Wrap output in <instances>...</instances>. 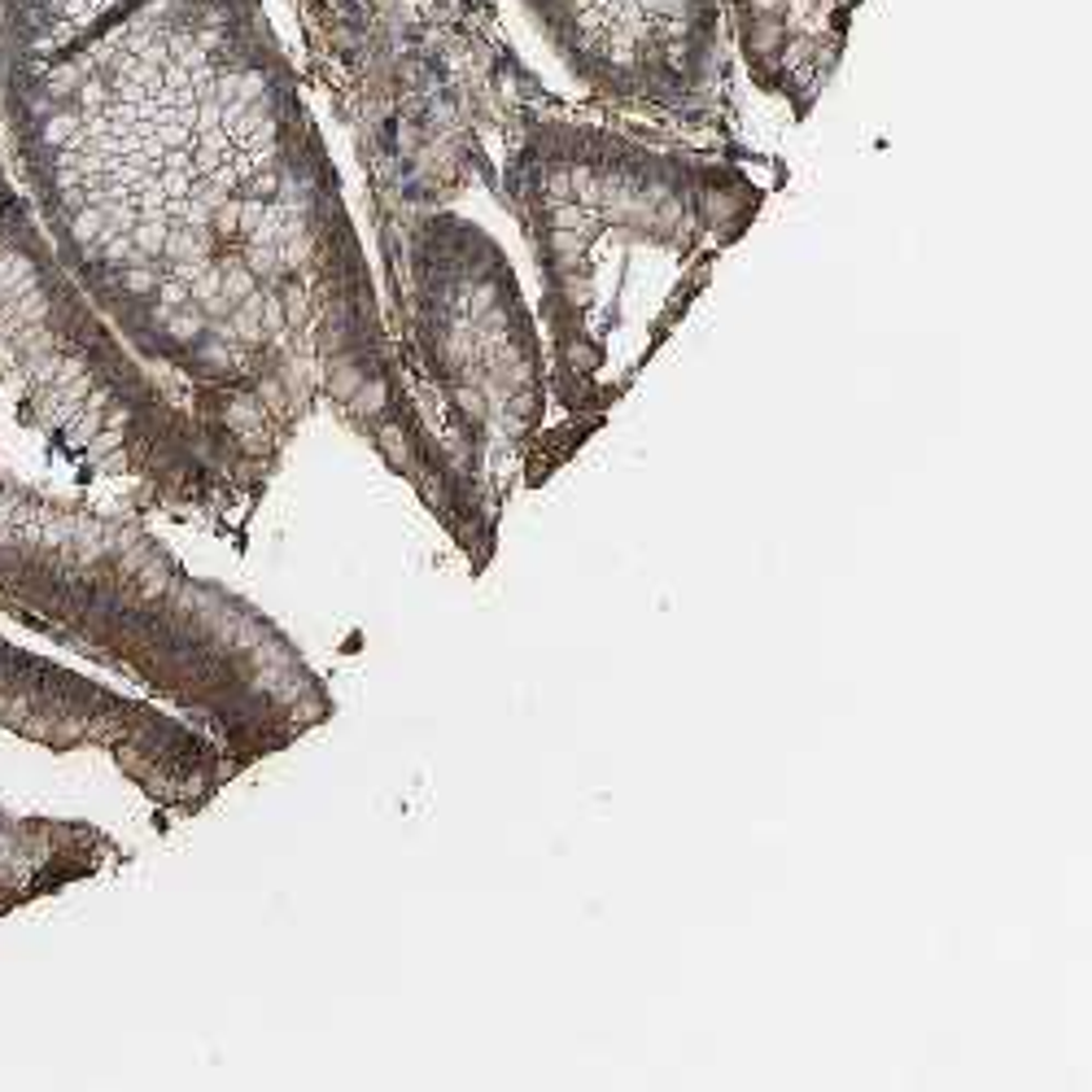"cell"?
Returning <instances> with one entry per match:
<instances>
[{"label": "cell", "instance_id": "cell-1", "mask_svg": "<svg viewBox=\"0 0 1092 1092\" xmlns=\"http://www.w3.org/2000/svg\"><path fill=\"white\" fill-rule=\"evenodd\" d=\"M503 197L542 272L551 406L524 485L551 481L682 323L765 188L703 150L564 114L524 118Z\"/></svg>", "mask_w": 1092, "mask_h": 1092}, {"label": "cell", "instance_id": "cell-2", "mask_svg": "<svg viewBox=\"0 0 1092 1092\" xmlns=\"http://www.w3.org/2000/svg\"><path fill=\"white\" fill-rule=\"evenodd\" d=\"M394 227L385 329L398 372L472 503L498 524L551 406L534 315L481 227L455 215H406Z\"/></svg>", "mask_w": 1092, "mask_h": 1092}, {"label": "cell", "instance_id": "cell-3", "mask_svg": "<svg viewBox=\"0 0 1092 1092\" xmlns=\"http://www.w3.org/2000/svg\"><path fill=\"white\" fill-rule=\"evenodd\" d=\"M79 756L118 760L166 826L197 817L236 778L201 726L0 634V918L132 857L101 821L48 805V774Z\"/></svg>", "mask_w": 1092, "mask_h": 1092}, {"label": "cell", "instance_id": "cell-4", "mask_svg": "<svg viewBox=\"0 0 1092 1092\" xmlns=\"http://www.w3.org/2000/svg\"><path fill=\"white\" fill-rule=\"evenodd\" d=\"M734 9L752 79L805 118L839 62L857 0H734Z\"/></svg>", "mask_w": 1092, "mask_h": 1092}]
</instances>
